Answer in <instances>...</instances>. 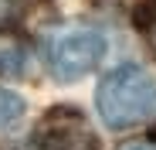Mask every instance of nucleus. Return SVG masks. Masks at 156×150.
Returning <instances> with one entry per match:
<instances>
[{"mask_svg": "<svg viewBox=\"0 0 156 150\" xmlns=\"http://www.w3.org/2000/svg\"><path fill=\"white\" fill-rule=\"evenodd\" d=\"M98 116L112 130H129L156 119V79L139 65H119L98 82Z\"/></svg>", "mask_w": 156, "mask_h": 150, "instance_id": "1", "label": "nucleus"}, {"mask_svg": "<svg viewBox=\"0 0 156 150\" xmlns=\"http://www.w3.org/2000/svg\"><path fill=\"white\" fill-rule=\"evenodd\" d=\"M102 55H105V38L95 28H65L48 41V65L61 82L88 75L102 62Z\"/></svg>", "mask_w": 156, "mask_h": 150, "instance_id": "2", "label": "nucleus"}, {"mask_svg": "<svg viewBox=\"0 0 156 150\" xmlns=\"http://www.w3.org/2000/svg\"><path fill=\"white\" fill-rule=\"evenodd\" d=\"M34 143H37V150H98L95 130L71 106L48 109L34 130Z\"/></svg>", "mask_w": 156, "mask_h": 150, "instance_id": "3", "label": "nucleus"}, {"mask_svg": "<svg viewBox=\"0 0 156 150\" xmlns=\"http://www.w3.org/2000/svg\"><path fill=\"white\" fill-rule=\"evenodd\" d=\"M27 65V48L20 38L0 31V75H20Z\"/></svg>", "mask_w": 156, "mask_h": 150, "instance_id": "4", "label": "nucleus"}, {"mask_svg": "<svg viewBox=\"0 0 156 150\" xmlns=\"http://www.w3.org/2000/svg\"><path fill=\"white\" fill-rule=\"evenodd\" d=\"M136 24H139L143 38L149 41V48L156 51V0H143V4H139V10H136Z\"/></svg>", "mask_w": 156, "mask_h": 150, "instance_id": "5", "label": "nucleus"}, {"mask_svg": "<svg viewBox=\"0 0 156 150\" xmlns=\"http://www.w3.org/2000/svg\"><path fill=\"white\" fill-rule=\"evenodd\" d=\"M24 116V99L7 92V89H0V130L10 126V123H17Z\"/></svg>", "mask_w": 156, "mask_h": 150, "instance_id": "6", "label": "nucleus"}, {"mask_svg": "<svg viewBox=\"0 0 156 150\" xmlns=\"http://www.w3.org/2000/svg\"><path fill=\"white\" fill-rule=\"evenodd\" d=\"M20 14H24V0H0V28L14 24Z\"/></svg>", "mask_w": 156, "mask_h": 150, "instance_id": "7", "label": "nucleus"}, {"mask_svg": "<svg viewBox=\"0 0 156 150\" xmlns=\"http://www.w3.org/2000/svg\"><path fill=\"white\" fill-rule=\"evenodd\" d=\"M119 150H156V140H129Z\"/></svg>", "mask_w": 156, "mask_h": 150, "instance_id": "8", "label": "nucleus"}]
</instances>
